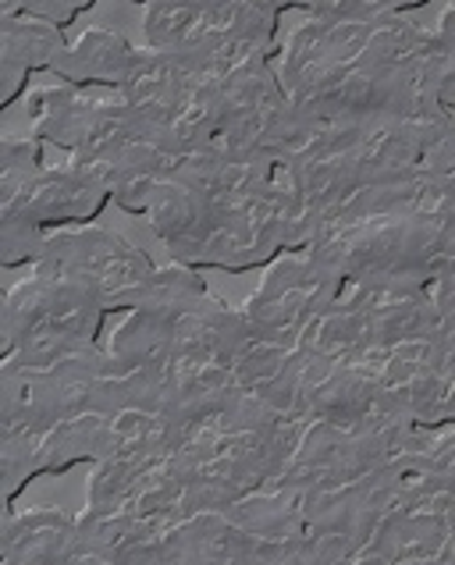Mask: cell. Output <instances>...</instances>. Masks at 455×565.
Instances as JSON below:
<instances>
[{
	"mask_svg": "<svg viewBox=\"0 0 455 565\" xmlns=\"http://www.w3.org/2000/svg\"><path fill=\"white\" fill-rule=\"evenodd\" d=\"M420 4H431V0H349L346 19H384V14H402Z\"/></svg>",
	"mask_w": 455,
	"mask_h": 565,
	"instance_id": "obj_13",
	"label": "cell"
},
{
	"mask_svg": "<svg viewBox=\"0 0 455 565\" xmlns=\"http://www.w3.org/2000/svg\"><path fill=\"white\" fill-rule=\"evenodd\" d=\"M178 168V157L160 142L157 132L142 128V132L128 142L118 160V174L110 185V203L121 206L125 214H146L157 185L171 179Z\"/></svg>",
	"mask_w": 455,
	"mask_h": 565,
	"instance_id": "obj_5",
	"label": "cell"
},
{
	"mask_svg": "<svg viewBox=\"0 0 455 565\" xmlns=\"http://www.w3.org/2000/svg\"><path fill=\"white\" fill-rule=\"evenodd\" d=\"M139 46L121 36V32L93 25L83 36L64 46V54L54 61V75L61 83L75 86H104V89H121L128 68H133Z\"/></svg>",
	"mask_w": 455,
	"mask_h": 565,
	"instance_id": "obj_4",
	"label": "cell"
},
{
	"mask_svg": "<svg viewBox=\"0 0 455 565\" xmlns=\"http://www.w3.org/2000/svg\"><path fill=\"white\" fill-rule=\"evenodd\" d=\"M142 32H146V46L178 57L197 54L210 40L224 36L218 29L214 8L207 0H157V4H146Z\"/></svg>",
	"mask_w": 455,
	"mask_h": 565,
	"instance_id": "obj_6",
	"label": "cell"
},
{
	"mask_svg": "<svg viewBox=\"0 0 455 565\" xmlns=\"http://www.w3.org/2000/svg\"><path fill=\"white\" fill-rule=\"evenodd\" d=\"M11 203H22L43 228H68L100 217V210L110 203V185L75 164L43 168Z\"/></svg>",
	"mask_w": 455,
	"mask_h": 565,
	"instance_id": "obj_1",
	"label": "cell"
},
{
	"mask_svg": "<svg viewBox=\"0 0 455 565\" xmlns=\"http://www.w3.org/2000/svg\"><path fill=\"white\" fill-rule=\"evenodd\" d=\"M40 171H43V139L4 136V142H0V203L19 200Z\"/></svg>",
	"mask_w": 455,
	"mask_h": 565,
	"instance_id": "obj_11",
	"label": "cell"
},
{
	"mask_svg": "<svg viewBox=\"0 0 455 565\" xmlns=\"http://www.w3.org/2000/svg\"><path fill=\"white\" fill-rule=\"evenodd\" d=\"M46 235L51 232L22 203H0V260L8 267L36 264Z\"/></svg>",
	"mask_w": 455,
	"mask_h": 565,
	"instance_id": "obj_10",
	"label": "cell"
},
{
	"mask_svg": "<svg viewBox=\"0 0 455 565\" xmlns=\"http://www.w3.org/2000/svg\"><path fill=\"white\" fill-rule=\"evenodd\" d=\"M278 11H288V8H306V0H271Z\"/></svg>",
	"mask_w": 455,
	"mask_h": 565,
	"instance_id": "obj_14",
	"label": "cell"
},
{
	"mask_svg": "<svg viewBox=\"0 0 455 565\" xmlns=\"http://www.w3.org/2000/svg\"><path fill=\"white\" fill-rule=\"evenodd\" d=\"M19 11V0H0V14H11Z\"/></svg>",
	"mask_w": 455,
	"mask_h": 565,
	"instance_id": "obj_15",
	"label": "cell"
},
{
	"mask_svg": "<svg viewBox=\"0 0 455 565\" xmlns=\"http://www.w3.org/2000/svg\"><path fill=\"white\" fill-rule=\"evenodd\" d=\"M136 4H157V0H136Z\"/></svg>",
	"mask_w": 455,
	"mask_h": 565,
	"instance_id": "obj_16",
	"label": "cell"
},
{
	"mask_svg": "<svg viewBox=\"0 0 455 565\" xmlns=\"http://www.w3.org/2000/svg\"><path fill=\"white\" fill-rule=\"evenodd\" d=\"M192 83H197V75L186 68L182 57H174L168 51H154V46H139L133 68H128L121 83V93L139 110L146 128L160 132V128L171 125L178 107L186 104Z\"/></svg>",
	"mask_w": 455,
	"mask_h": 565,
	"instance_id": "obj_2",
	"label": "cell"
},
{
	"mask_svg": "<svg viewBox=\"0 0 455 565\" xmlns=\"http://www.w3.org/2000/svg\"><path fill=\"white\" fill-rule=\"evenodd\" d=\"M214 8L218 29L232 40H250L260 46H274L278 40V19L282 11L271 0H221Z\"/></svg>",
	"mask_w": 455,
	"mask_h": 565,
	"instance_id": "obj_9",
	"label": "cell"
},
{
	"mask_svg": "<svg viewBox=\"0 0 455 565\" xmlns=\"http://www.w3.org/2000/svg\"><path fill=\"white\" fill-rule=\"evenodd\" d=\"M207 206L210 200L203 196V192H197L189 182H182L178 174H171V179H165L157 185L150 206H146V221H150V228L165 238V242H174L182 238L186 232H192L197 224L207 217Z\"/></svg>",
	"mask_w": 455,
	"mask_h": 565,
	"instance_id": "obj_8",
	"label": "cell"
},
{
	"mask_svg": "<svg viewBox=\"0 0 455 565\" xmlns=\"http://www.w3.org/2000/svg\"><path fill=\"white\" fill-rule=\"evenodd\" d=\"M68 43L72 40L64 36L61 25L36 19V14H29V11L0 14V54L19 57L32 72H51Z\"/></svg>",
	"mask_w": 455,
	"mask_h": 565,
	"instance_id": "obj_7",
	"label": "cell"
},
{
	"mask_svg": "<svg viewBox=\"0 0 455 565\" xmlns=\"http://www.w3.org/2000/svg\"><path fill=\"white\" fill-rule=\"evenodd\" d=\"M104 86H36L25 89V115L32 118V136L43 142H54L61 150H78L93 132L96 110H100Z\"/></svg>",
	"mask_w": 455,
	"mask_h": 565,
	"instance_id": "obj_3",
	"label": "cell"
},
{
	"mask_svg": "<svg viewBox=\"0 0 455 565\" xmlns=\"http://www.w3.org/2000/svg\"><path fill=\"white\" fill-rule=\"evenodd\" d=\"M207 4H221V0H207Z\"/></svg>",
	"mask_w": 455,
	"mask_h": 565,
	"instance_id": "obj_17",
	"label": "cell"
},
{
	"mask_svg": "<svg viewBox=\"0 0 455 565\" xmlns=\"http://www.w3.org/2000/svg\"><path fill=\"white\" fill-rule=\"evenodd\" d=\"M86 8H93V0H19V11H29V14H36V19H46L61 29Z\"/></svg>",
	"mask_w": 455,
	"mask_h": 565,
	"instance_id": "obj_12",
	"label": "cell"
}]
</instances>
